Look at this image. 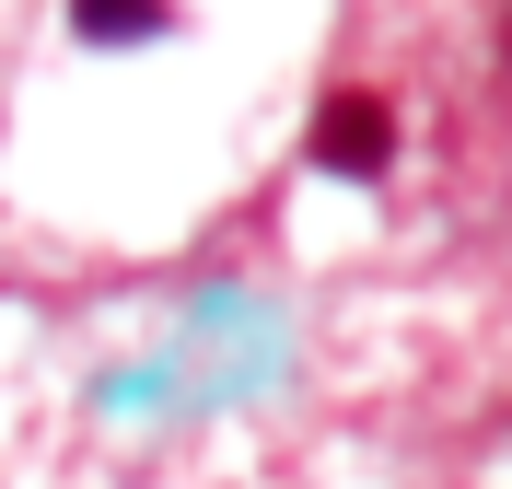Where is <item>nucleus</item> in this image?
I'll use <instances>...</instances> for the list:
<instances>
[{
    "instance_id": "f257e3e1",
    "label": "nucleus",
    "mask_w": 512,
    "mask_h": 489,
    "mask_svg": "<svg viewBox=\"0 0 512 489\" xmlns=\"http://www.w3.org/2000/svg\"><path fill=\"white\" fill-rule=\"evenodd\" d=\"M303 152H315V175L384 187V175H396V94H373V82H326V105H315V129H303Z\"/></svg>"
},
{
    "instance_id": "f03ea898",
    "label": "nucleus",
    "mask_w": 512,
    "mask_h": 489,
    "mask_svg": "<svg viewBox=\"0 0 512 489\" xmlns=\"http://www.w3.org/2000/svg\"><path fill=\"white\" fill-rule=\"evenodd\" d=\"M163 24H175V0H70V35L82 47H140Z\"/></svg>"
}]
</instances>
